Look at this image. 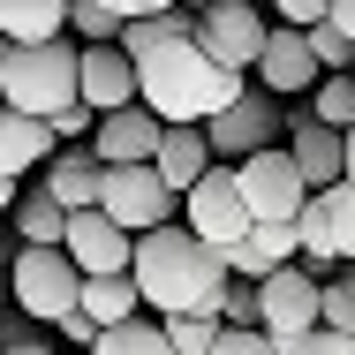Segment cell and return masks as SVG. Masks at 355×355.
I'll use <instances>...</instances> for the list:
<instances>
[{"label": "cell", "instance_id": "6da1fadb", "mask_svg": "<svg viewBox=\"0 0 355 355\" xmlns=\"http://www.w3.org/2000/svg\"><path fill=\"white\" fill-rule=\"evenodd\" d=\"M129 280H137L151 318H182V310H212V287L227 280V257H219L212 242H197L182 219H166V227L137 234Z\"/></svg>", "mask_w": 355, "mask_h": 355}, {"label": "cell", "instance_id": "7a4b0ae2", "mask_svg": "<svg viewBox=\"0 0 355 355\" xmlns=\"http://www.w3.org/2000/svg\"><path fill=\"white\" fill-rule=\"evenodd\" d=\"M242 91H250V76H242V69H219L197 38L159 46V53L137 61V98L159 114V121H212V114H227Z\"/></svg>", "mask_w": 355, "mask_h": 355}, {"label": "cell", "instance_id": "3957f363", "mask_svg": "<svg viewBox=\"0 0 355 355\" xmlns=\"http://www.w3.org/2000/svg\"><path fill=\"white\" fill-rule=\"evenodd\" d=\"M76 69H83L76 38H46V46H8L0 38V106L53 121L61 106H76Z\"/></svg>", "mask_w": 355, "mask_h": 355}, {"label": "cell", "instance_id": "277c9868", "mask_svg": "<svg viewBox=\"0 0 355 355\" xmlns=\"http://www.w3.org/2000/svg\"><path fill=\"white\" fill-rule=\"evenodd\" d=\"M8 302L38 325H61L69 310H83V272L61 242H15L8 257Z\"/></svg>", "mask_w": 355, "mask_h": 355}, {"label": "cell", "instance_id": "5b68a950", "mask_svg": "<svg viewBox=\"0 0 355 355\" xmlns=\"http://www.w3.org/2000/svg\"><path fill=\"white\" fill-rule=\"evenodd\" d=\"M257 325H265L280 348H295L302 333L325 325V280L302 272V257L280 265V272H265V280H257Z\"/></svg>", "mask_w": 355, "mask_h": 355}, {"label": "cell", "instance_id": "8992f818", "mask_svg": "<svg viewBox=\"0 0 355 355\" xmlns=\"http://www.w3.org/2000/svg\"><path fill=\"white\" fill-rule=\"evenodd\" d=\"M182 227H189L197 242H212L219 257H227V250L257 227V219H250V205H242V182H234V166H227V159H219L212 174L182 197Z\"/></svg>", "mask_w": 355, "mask_h": 355}, {"label": "cell", "instance_id": "52a82bcc", "mask_svg": "<svg viewBox=\"0 0 355 355\" xmlns=\"http://www.w3.org/2000/svg\"><path fill=\"white\" fill-rule=\"evenodd\" d=\"M234 182H242V205H250V219H295L302 205H310V182L295 174L287 144H265V151L234 159Z\"/></svg>", "mask_w": 355, "mask_h": 355}, {"label": "cell", "instance_id": "ba28073f", "mask_svg": "<svg viewBox=\"0 0 355 355\" xmlns=\"http://www.w3.org/2000/svg\"><path fill=\"white\" fill-rule=\"evenodd\" d=\"M280 129H287L280 98H272V91H257V83H250L227 114H212V121H205L212 159H227V166H234V159H250V151H265V144H280Z\"/></svg>", "mask_w": 355, "mask_h": 355}, {"label": "cell", "instance_id": "9c48e42d", "mask_svg": "<svg viewBox=\"0 0 355 355\" xmlns=\"http://www.w3.org/2000/svg\"><path fill=\"white\" fill-rule=\"evenodd\" d=\"M174 189L159 182V166H106V182H98V212H114L129 234H151V227H166L174 219Z\"/></svg>", "mask_w": 355, "mask_h": 355}, {"label": "cell", "instance_id": "30bf717a", "mask_svg": "<svg viewBox=\"0 0 355 355\" xmlns=\"http://www.w3.org/2000/svg\"><path fill=\"white\" fill-rule=\"evenodd\" d=\"M265 15H257V0H212L205 15H197V46L212 53L219 69H257V53H265Z\"/></svg>", "mask_w": 355, "mask_h": 355}, {"label": "cell", "instance_id": "8fae6325", "mask_svg": "<svg viewBox=\"0 0 355 355\" xmlns=\"http://www.w3.org/2000/svg\"><path fill=\"white\" fill-rule=\"evenodd\" d=\"M257 91H272V98H310L318 83H325V69H318V53H310V31H295V23H272L265 31V53H257Z\"/></svg>", "mask_w": 355, "mask_h": 355}, {"label": "cell", "instance_id": "7c38bea8", "mask_svg": "<svg viewBox=\"0 0 355 355\" xmlns=\"http://www.w3.org/2000/svg\"><path fill=\"white\" fill-rule=\"evenodd\" d=\"M61 250L76 257L83 280H106V272H129V265H137V234H129L114 212H98V205H91V212H69Z\"/></svg>", "mask_w": 355, "mask_h": 355}, {"label": "cell", "instance_id": "4fadbf2b", "mask_svg": "<svg viewBox=\"0 0 355 355\" xmlns=\"http://www.w3.org/2000/svg\"><path fill=\"white\" fill-rule=\"evenodd\" d=\"M166 137V121L151 114V106H114V114H98V129H91V151H98V166H151V151Z\"/></svg>", "mask_w": 355, "mask_h": 355}, {"label": "cell", "instance_id": "5bb4252c", "mask_svg": "<svg viewBox=\"0 0 355 355\" xmlns=\"http://www.w3.org/2000/svg\"><path fill=\"white\" fill-rule=\"evenodd\" d=\"M76 98L91 114H114V106H137V61L114 46H83V69H76Z\"/></svg>", "mask_w": 355, "mask_h": 355}, {"label": "cell", "instance_id": "9a60e30c", "mask_svg": "<svg viewBox=\"0 0 355 355\" xmlns=\"http://www.w3.org/2000/svg\"><path fill=\"white\" fill-rule=\"evenodd\" d=\"M280 144H287V159H295V174H302L310 189H333V182L348 174V137L325 129V121H310V114H295Z\"/></svg>", "mask_w": 355, "mask_h": 355}, {"label": "cell", "instance_id": "2e32d148", "mask_svg": "<svg viewBox=\"0 0 355 355\" xmlns=\"http://www.w3.org/2000/svg\"><path fill=\"white\" fill-rule=\"evenodd\" d=\"M151 166H159V182L174 189V197H189L205 174H212V137H205V121H166V137H159V151H151Z\"/></svg>", "mask_w": 355, "mask_h": 355}, {"label": "cell", "instance_id": "e0dca14e", "mask_svg": "<svg viewBox=\"0 0 355 355\" xmlns=\"http://www.w3.org/2000/svg\"><path fill=\"white\" fill-rule=\"evenodd\" d=\"M302 257V242H295V219H257L234 250H227V272L234 280H265V272H280Z\"/></svg>", "mask_w": 355, "mask_h": 355}, {"label": "cell", "instance_id": "ac0fdd59", "mask_svg": "<svg viewBox=\"0 0 355 355\" xmlns=\"http://www.w3.org/2000/svg\"><path fill=\"white\" fill-rule=\"evenodd\" d=\"M53 151H61L53 121H38V114H8V106H0V174H8V182L38 174Z\"/></svg>", "mask_w": 355, "mask_h": 355}, {"label": "cell", "instance_id": "d6986e66", "mask_svg": "<svg viewBox=\"0 0 355 355\" xmlns=\"http://www.w3.org/2000/svg\"><path fill=\"white\" fill-rule=\"evenodd\" d=\"M38 174H46V189H53L69 212H91V205H98V182H106V166H98V151H91V144H61Z\"/></svg>", "mask_w": 355, "mask_h": 355}, {"label": "cell", "instance_id": "ffe728a7", "mask_svg": "<svg viewBox=\"0 0 355 355\" xmlns=\"http://www.w3.org/2000/svg\"><path fill=\"white\" fill-rule=\"evenodd\" d=\"M0 38H8V46L69 38V0H0Z\"/></svg>", "mask_w": 355, "mask_h": 355}, {"label": "cell", "instance_id": "44dd1931", "mask_svg": "<svg viewBox=\"0 0 355 355\" xmlns=\"http://www.w3.org/2000/svg\"><path fill=\"white\" fill-rule=\"evenodd\" d=\"M295 242H302V272L333 280V265H340V242H333V197H325V189H310V205L295 212Z\"/></svg>", "mask_w": 355, "mask_h": 355}, {"label": "cell", "instance_id": "7402d4cb", "mask_svg": "<svg viewBox=\"0 0 355 355\" xmlns=\"http://www.w3.org/2000/svg\"><path fill=\"white\" fill-rule=\"evenodd\" d=\"M83 318L106 333V325H129V318H144V295L129 272H106V280H83Z\"/></svg>", "mask_w": 355, "mask_h": 355}, {"label": "cell", "instance_id": "603a6c76", "mask_svg": "<svg viewBox=\"0 0 355 355\" xmlns=\"http://www.w3.org/2000/svg\"><path fill=\"white\" fill-rule=\"evenodd\" d=\"M182 38H197V15H189V8H166V15H137V23H121V53H129V61L159 53V46H182Z\"/></svg>", "mask_w": 355, "mask_h": 355}, {"label": "cell", "instance_id": "cb8c5ba5", "mask_svg": "<svg viewBox=\"0 0 355 355\" xmlns=\"http://www.w3.org/2000/svg\"><path fill=\"white\" fill-rule=\"evenodd\" d=\"M8 219H15L23 242H61V234H69V205H61L46 182H31V189L15 197V212H8Z\"/></svg>", "mask_w": 355, "mask_h": 355}, {"label": "cell", "instance_id": "d4e9b609", "mask_svg": "<svg viewBox=\"0 0 355 355\" xmlns=\"http://www.w3.org/2000/svg\"><path fill=\"white\" fill-rule=\"evenodd\" d=\"M91 355H174V340H166L159 318H129V325H106L91 340Z\"/></svg>", "mask_w": 355, "mask_h": 355}, {"label": "cell", "instance_id": "484cf974", "mask_svg": "<svg viewBox=\"0 0 355 355\" xmlns=\"http://www.w3.org/2000/svg\"><path fill=\"white\" fill-rule=\"evenodd\" d=\"M310 121H325V129H355V69L348 76H325L318 91H310Z\"/></svg>", "mask_w": 355, "mask_h": 355}, {"label": "cell", "instance_id": "4316f807", "mask_svg": "<svg viewBox=\"0 0 355 355\" xmlns=\"http://www.w3.org/2000/svg\"><path fill=\"white\" fill-rule=\"evenodd\" d=\"M69 38L76 46H114L121 38V15L106 0H69Z\"/></svg>", "mask_w": 355, "mask_h": 355}, {"label": "cell", "instance_id": "83f0119b", "mask_svg": "<svg viewBox=\"0 0 355 355\" xmlns=\"http://www.w3.org/2000/svg\"><path fill=\"white\" fill-rule=\"evenodd\" d=\"M159 325H166L174 355H212V340H219V318H212V310H182V318H159Z\"/></svg>", "mask_w": 355, "mask_h": 355}, {"label": "cell", "instance_id": "f1b7e54d", "mask_svg": "<svg viewBox=\"0 0 355 355\" xmlns=\"http://www.w3.org/2000/svg\"><path fill=\"white\" fill-rule=\"evenodd\" d=\"M212 318L219 325H257V280H234V272H227V280L212 287Z\"/></svg>", "mask_w": 355, "mask_h": 355}, {"label": "cell", "instance_id": "f546056e", "mask_svg": "<svg viewBox=\"0 0 355 355\" xmlns=\"http://www.w3.org/2000/svg\"><path fill=\"white\" fill-rule=\"evenodd\" d=\"M310 53H318V69H325V76H348V69H355V46L333 31V15H325V23H310Z\"/></svg>", "mask_w": 355, "mask_h": 355}, {"label": "cell", "instance_id": "4dcf8cb0", "mask_svg": "<svg viewBox=\"0 0 355 355\" xmlns=\"http://www.w3.org/2000/svg\"><path fill=\"white\" fill-rule=\"evenodd\" d=\"M212 355H287L265 325H219V340H212Z\"/></svg>", "mask_w": 355, "mask_h": 355}, {"label": "cell", "instance_id": "1f68e13d", "mask_svg": "<svg viewBox=\"0 0 355 355\" xmlns=\"http://www.w3.org/2000/svg\"><path fill=\"white\" fill-rule=\"evenodd\" d=\"M325 325H333V333H348V340H355V265H348V272H333V280H325Z\"/></svg>", "mask_w": 355, "mask_h": 355}, {"label": "cell", "instance_id": "d6a6232c", "mask_svg": "<svg viewBox=\"0 0 355 355\" xmlns=\"http://www.w3.org/2000/svg\"><path fill=\"white\" fill-rule=\"evenodd\" d=\"M333 242H340V265H355V182H333Z\"/></svg>", "mask_w": 355, "mask_h": 355}, {"label": "cell", "instance_id": "836d02e7", "mask_svg": "<svg viewBox=\"0 0 355 355\" xmlns=\"http://www.w3.org/2000/svg\"><path fill=\"white\" fill-rule=\"evenodd\" d=\"M91 129H98V114H91L83 98H76V106H61V114H53V137H61V144H91Z\"/></svg>", "mask_w": 355, "mask_h": 355}, {"label": "cell", "instance_id": "e575fe53", "mask_svg": "<svg viewBox=\"0 0 355 355\" xmlns=\"http://www.w3.org/2000/svg\"><path fill=\"white\" fill-rule=\"evenodd\" d=\"M287 355H355V340H348V333H333V325H318V333H302Z\"/></svg>", "mask_w": 355, "mask_h": 355}, {"label": "cell", "instance_id": "d590c367", "mask_svg": "<svg viewBox=\"0 0 355 355\" xmlns=\"http://www.w3.org/2000/svg\"><path fill=\"white\" fill-rule=\"evenodd\" d=\"M325 8H333V0H272V15H280V23H295V31L325 23Z\"/></svg>", "mask_w": 355, "mask_h": 355}, {"label": "cell", "instance_id": "8d00e7d4", "mask_svg": "<svg viewBox=\"0 0 355 355\" xmlns=\"http://www.w3.org/2000/svg\"><path fill=\"white\" fill-rule=\"evenodd\" d=\"M53 340H69V348H83V355H91V340H98V325H91L83 310H69V318L53 325Z\"/></svg>", "mask_w": 355, "mask_h": 355}, {"label": "cell", "instance_id": "74e56055", "mask_svg": "<svg viewBox=\"0 0 355 355\" xmlns=\"http://www.w3.org/2000/svg\"><path fill=\"white\" fill-rule=\"evenodd\" d=\"M106 8H114V15H121V23H137V15H166V8H174V0H106Z\"/></svg>", "mask_w": 355, "mask_h": 355}, {"label": "cell", "instance_id": "f35d334b", "mask_svg": "<svg viewBox=\"0 0 355 355\" xmlns=\"http://www.w3.org/2000/svg\"><path fill=\"white\" fill-rule=\"evenodd\" d=\"M325 15H333V31H340V38H348V46H355V0H333Z\"/></svg>", "mask_w": 355, "mask_h": 355}, {"label": "cell", "instance_id": "ab89813d", "mask_svg": "<svg viewBox=\"0 0 355 355\" xmlns=\"http://www.w3.org/2000/svg\"><path fill=\"white\" fill-rule=\"evenodd\" d=\"M0 355H61V348H46V340H8Z\"/></svg>", "mask_w": 355, "mask_h": 355}, {"label": "cell", "instance_id": "60d3db41", "mask_svg": "<svg viewBox=\"0 0 355 355\" xmlns=\"http://www.w3.org/2000/svg\"><path fill=\"white\" fill-rule=\"evenodd\" d=\"M15 197H23V182H8V174H0V219L15 212Z\"/></svg>", "mask_w": 355, "mask_h": 355}, {"label": "cell", "instance_id": "b9f144b4", "mask_svg": "<svg viewBox=\"0 0 355 355\" xmlns=\"http://www.w3.org/2000/svg\"><path fill=\"white\" fill-rule=\"evenodd\" d=\"M340 182H355V129H348V174H340Z\"/></svg>", "mask_w": 355, "mask_h": 355}, {"label": "cell", "instance_id": "7bdbcfd3", "mask_svg": "<svg viewBox=\"0 0 355 355\" xmlns=\"http://www.w3.org/2000/svg\"><path fill=\"white\" fill-rule=\"evenodd\" d=\"M174 8H189V15H205V8H212V0H174Z\"/></svg>", "mask_w": 355, "mask_h": 355}, {"label": "cell", "instance_id": "ee69618b", "mask_svg": "<svg viewBox=\"0 0 355 355\" xmlns=\"http://www.w3.org/2000/svg\"><path fill=\"white\" fill-rule=\"evenodd\" d=\"M0 310H8V265H0Z\"/></svg>", "mask_w": 355, "mask_h": 355}]
</instances>
